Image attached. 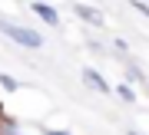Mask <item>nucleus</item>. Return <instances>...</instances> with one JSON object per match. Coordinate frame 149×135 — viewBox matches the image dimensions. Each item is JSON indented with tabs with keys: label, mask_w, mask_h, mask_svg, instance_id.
<instances>
[{
	"label": "nucleus",
	"mask_w": 149,
	"mask_h": 135,
	"mask_svg": "<svg viewBox=\"0 0 149 135\" xmlns=\"http://www.w3.org/2000/svg\"><path fill=\"white\" fill-rule=\"evenodd\" d=\"M129 3H133V10H136V13H143L146 20H149V3H146V0H129Z\"/></svg>",
	"instance_id": "9"
},
{
	"label": "nucleus",
	"mask_w": 149,
	"mask_h": 135,
	"mask_svg": "<svg viewBox=\"0 0 149 135\" xmlns=\"http://www.w3.org/2000/svg\"><path fill=\"white\" fill-rule=\"evenodd\" d=\"M0 33H3L10 43L23 46V50H43V33L33 30V26H27V23H17V20L0 17Z\"/></svg>",
	"instance_id": "1"
},
{
	"label": "nucleus",
	"mask_w": 149,
	"mask_h": 135,
	"mask_svg": "<svg viewBox=\"0 0 149 135\" xmlns=\"http://www.w3.org/2000/svg\"><path fill=\"white\" fill-rule=\"evenodd\" d=\"M126 135H143V132H139V129H129V132H126Z\"/></svg>",
	"instance_id": "11"
},
{
	"label": "nucleus",
	"mask_w": 149,
	"mask_h": 135,
	"mask_svg": "<svg viewBox=\"0 0 149 135\" xmlns=\"http://www.w3.org/2000/svg\"><path fill=\"white\" fill-rule=\"evenodd\" d=\"M43 135H73V132H70V129H47Z\"/></svg>",
	"instance_id": "10"
},
{
	"label": "nucleus",
	"mask_w": 149,
	"mask_h": 135,
	"mask_svg": "<svg viewBox=\"0 0 149 135\" xmlns=\"http://www.w3.org/2000/svg\"><path fill=\"white\" fill-rule=\"evenodd\" d=\"M0 86L7 89V92H17V89H23V83L17 76H10V73H3V69H0Z\"/></svg>",
	"instance_id": "8"
},
{
	"label": "nucleus",
	"mask_w": 149,
	"mask_h": 135,
	"mask_svg": "<svg viewBox=\"0 0 149 135\" xmlns=\"http://www.w3.org/2000/svg\"><path fill=\"white\" fill-rule=\"evenodd\" d=\"M80 83L86 89H93L96 96H113V83L100 73V69H93V66H83L80 69Z\"/></svg>",
	"instance_id": "2"
},
{
	"label": "nucleus",
	"mask_w": 149,
	"mask_h": 135,
	"mask_svg": "<svg viewBox=\"0 0 149 135\" xmlns=\"http://www.w3.org/2000/svg\"><path fill=\"white\" fill-rule=\"evenodd\" d=\"M113 96H116L123 105H136V86H129V83H116L113 86Z\"/></svg>",
	"instance_id": "7"
},
{
	"label": "nucleus",
	"mask_w": 149,
	"mask_h": 135,
	"mask_svg": "<svg viewBox=\"0 0 149 135\" xmlns=\"http://www.w3.org/2000/svg\"><path fill=\"white\" fill-rule=\"evenodd\" d=\"M0 135H23V122L7 115V112H0Z\"/></svg>",
	"instance_id": "6"
},
{
	"label": "nucleus",
	"mask_w": 149,
	"mask_h": 135,
	"mask_svg": "<svg viewBox=\"0 0 149 135\" xmlns=\"http://www.w3.org/2000/svg\"><path fill=\"white\" fill-rule=\"evenodd\" d=\"M30 13L33 17H40V23H47V26H60V13H56V7L50 3V0H30Z\"/></svg>",
	"instance_id": "4"
},
{
	"label": "nucleus",
	"mask_w": 149,
	"mask_h": 135,
	"mask_svg": "<svg viewBox=\"0 0 149 135\" xmlns=\"http://www.w3.org/2000/svg\"><path fill=\"white\" fill-rule=\"evenodd\" d=\"M146 86H149V83H146Z\"/></svg>",
	"instance_id": "12"
},
{
	"label": "nucleus",
	"mask_w": 149,
	"mask_h": 135,
	"mask_svg": "<svg viewBox=\"0 0 149 135\" xmlns=\"http://www.w3.org/2000/svg\"><path fill=\"white\" fill-rule=\"evenodd\" d=\"M123 76H126V83H129V86H136V83H149L146 73H143V66H139V63H133V59L123 63Z\"/></svg>",
	"instance_id": "5"
},
{
	"label": "nucleus",
	"mask_w": 149,
	"mask_h": 135,
	"mask_svg": "<svg viewBox=\"0 0 149 135\" xmlns=\"http://www.w3.org/2000/svg\"><path fill=\"white\" fill-rule=\"evenodd\" d=\"M73 13H76V20H80V23L93 26V30H103V26H106L103 10H100V7H93V3H80V0H76V3H73Z\"/></svg>",
	"instance_id": "3"
}]
</instances>
